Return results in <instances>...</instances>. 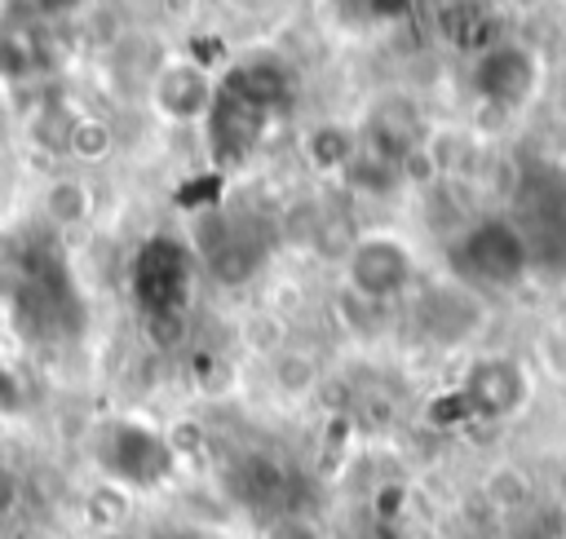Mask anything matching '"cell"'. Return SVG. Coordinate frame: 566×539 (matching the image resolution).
Listing matches in <instances>:
<instances>
[{"label":"cell","instance_id":"1","mask_svg":"<svg viewBox=\"0 0 566 539\" xmlns=\"http://www.w3.org/2000/svg\"><path fill=\"white\" fill-rule=\"evenodd\" d=\"M292 102V75L274 62V57H248L239 62L221 84H217V97H212V110H208V146L217 155V163L234 168L243 163L270 119H279Z\"/></svg>","mask_w":566,"mask_h":539},{"label":"cell","instance_id":"2","mask_svg":"<svg viewBox=\"0 0 566 539\" xmlns=\"http://www.w3.org/2000/svg\"><path fill=\"white\" fill-rule=\"evenodd\" d=\"M531 239L509 216H482L464 225V234L451 247L455 270L482 287H517L531 274Z\"/></svg>","mask_w":566,"mask_h":539},{"label":"cell","instance_id":"3","mask_svg":"<svg viewBox=\"0 0 566 539\" xmlns=\"http://www.w3.org/2000/svg\"><path fill=\"white\" fill-rule=\"evenodd\" d=\"M190 278H195V256L168 234L146 239L133 256V296L150 318L181 314L190 300Z\"/></svg>","mask_w":566,"mask_h":539},{"label":"cell","instance_id":"4","mask_svg":"<svg viewBox=\"0 0 566 539\" xmlns=\"http://www.w3.org/2000/svg\"><path fill=\"white\" fill-rule=\"evenodd\" d=\"M97 468L115 486H159L172 473V446L146 424H106L93 442Z\"/></svg>","mask_w":566,"mask_h":539},{"label":"cell","instance_id":"5","mask_svg":"<svg viewBox=\"0 0 566 539\" xmlns=\"http://www.w3.org/2000/svg\"><path fill=\"white\" fill-rule=\"evenodd\" d=\"M539 80H544V66H539L535 49H526L517 40H495L469 66V84H473L478 102H486L504 115L522 110L539 93Z\"/></svg>","mask_w":566,"mask_h":539},{"label":"cell","instance_id":"6","mask_svg":"<svg viewBox=\"0 0 566 539\" xmlns=\"http://www.w3.org/2000/svg\"><path fill=\"white\" fill-rule=\"evenodd\" d=\"M265 256H270V243L252 221L226 216V212L203 216V225H199V261L221 287L252 283L261 274Z\"/></svg>","mask_w":566,"mask_h":539},{"label":"cell","instance_id":"7","mask_svg":"<svg viewBox=\"0 0 566 539\" xmlns=\"http://www.w3.org/2000/svg\"><path fill=\"white\" fill-rule=\"evenodd\" d=\"M416 278V256L402 239L394 234H363L349 243L345 256V283L358 300L367 305H385L394 296L407 292V283Z\"/></svg>","mask_w":566,"mask_h":539},{"label":"cell","instance_id":"8","mask_svg":"<svg viewBox=\"0 0 566 539\" xmlns=\"http://www.w3.org/2000/svg\"><path fill=\"white\" fill-rule=\"evenodd\" d=\"M460 402L478 420H513L531 402V376L509 353H482L460 380Z\"/></svg>","mask_w":566,"mask_h":539},{"label":"cell","instance_id":"9","mask_svg":"<svg viewBox=\"0 0 566 539\" xmlns=\"http://www.w3.org/2000/svg\"><path fill=\"white\" fill-rule=\"evenodd\" d=\"M212 97H217V84H212L208 71L195 66V62H172V66H164L159 80H155V106H159L168 119H177V124L208 119Z\"/></svg>","mask_w":566,"mask_h":539},{"label":"cell","instance_id":"10","mask_svg":"<svg viewBox=\"0 0 566 539\" xmlns=\"http://www.w3.org/2000/svg\"><path fill=\"white\" fill-rule=\"evenodd\" d=\"M420 323L429 327L438 345H455L482 323V305L460 287H433L420 305Z\"/></svg>","mask_w":566,"mask_h":539},{"label":"cell","instance_id":"11","mask_svg":"<svg viewBox=\"0 0 566 539\" xmlns=\"http://www.w3.org/2000/svg\"><path fill=\"white\" fill-rule=\"evenodd\" d=\"M305 150H310V163H314V168H327V172H332V168H349V163L358 159L354 133L340 128V124H323L318 133H310Z\"/></svg>","mask_w":566,"mask_h":539},{"label":"cell","instance_id":"12","mask_svg":"<svg viewBox=\"0 0 566 539\" xmlns=\"http://www.w3.org/2000/svg\"><path fill=\"white\" fill-rule=\"evenodd\" d=\"M88 190H84V181H75V177H57L49 190H44V212H49V221L53 225H80L84 216H88Z\"/></svg>","mask_w":566,"mask_h":539},{"label":"cell","instance_id":"13","mask_svg":"<svg viewBox=\"0 0 566 539\" xmlns=\"http://www.w3.org/2000/svg\"><path fill=\"white\" fill-rule=\"evenodd\" d=\"M35 66V40L27 35V31H18V27H4L0 31V71L4 75H27Z\"/></svg>","mask_w":566,"mask_h":539},{"label":"cell","instance_id":"14","mask_svg":"<svg viewBox=\"0 0 566 539\" xmlns=\"http://www.w3.org/2000/svg\"><path fill=\"white\" fill-rule=\"evenodd\" d=\"M539 358H544V367H548L557 380H566V314H557V318L539 331Z\"/></svg>","mask_w":566,"mask_h":539},{"label":"cell","instance_id":"15","mask_svg":"<svg viewBox=\"0 0 566 539\" xmlns=\"http://www.w3.org/2000/svg\"><path fill=\"white\" fill-rule=\"evenodd\" d=\"M491 495H500V508H517V504H526L531 486H526V477L517 468H504V473L491 477Z\"/></svg>","mask_w":566,"mask_h":539},{"label":"cell","instance_id":"16","mask_svg":"<svg viewBox=\"0 0 566 539\" xmlns=\"http://www.w3.org/2000/svg\"><path fill=\"white\" fill-rule=\"evenodd\" d=\"M66 146H71L75 155L93 159V155H102V150L111 146V137H106V128H102V124H80V128H71V133H66Z\"/></svg>","mask_w":566,"mask_h":539},{"label":"cell","instance_id":"17","mask_svg":"<svg viewBox=\"0 0 566 539\" xmlns=\"http://www.w3.org/2000/svg\"><path fill=\"white\" fill-rule=\"evenodd\" d=\"M265 539H318V530L305 521V517H292V512H279L265 530Z\"/></svg>","mask_w":566,"mask_h":539},{"label":"cell","instance_id":"18","mask_svg":"<svg viewBox=\"0 0 566 539\" xmlns=\"http://www.w3.org/2000/svg\"><path fill=\"white\" fill-rule=\"evenodd\" d=\"M0 398H9V380H4V367H0Z\"/></svg>","mask_w":566,"mask_h":539},{"label":"cell","instance_id":"19","mask_svg":"<svg viewBox=\"0 0 566 539\" xmlns=\"http://www.w3.org/2000/svg\"><path fill=\"white\" fill-rule=\"evenodd\" d=\"M562 530H566V508H562Z\"/></svg>","mask_w":566,"mask_h":539}]
</instances>
